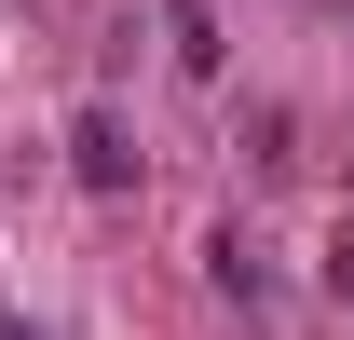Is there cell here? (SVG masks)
<instances>
[{
    "label": "cell",
    "instance_id": "6da1fadb",
    "mask_svg": "<svg viewBox=\"0 0 354 340\" xmlns=\"http://www.w3.org/2000/svg\"><path fill=\"white\" fill-rule=\"evenodd\" d=\"M82 177H95V191H123V177H136V150H123V123H109V109L82 123Z\"/></svg>",
    "mask_w": 354,
    "mask_h": 340
},
{
    "label": "cell",
    "instance_id": "7a4b0ae2",
    "mask_svg": "<svg viewBox=\"0 0 354 340\" xmlns=\"http://www.w3.org/2000/svg\"><path fill=\"white\" fill-rule=\"evenodd\" d=\"M327 286H354V218H341V245H327Z\"/></svg>",
    "mask_w": 354,
    "mask_h": 340
},
{
    "label": "cell",
    "instance_id": "3957f363",
    "mask_svg": "<svg viewBox=\"0 0 354 340\" xmlns=\"http://www.w3.org/2000/svg\"><path fill=\"white\" fill-rule=\"evenodd\" d=\"M0 340H28V327H14V313H0Z\"/></svg>",
    "mask_w": 354,
    "mask_h": 340
}]
</instances>
